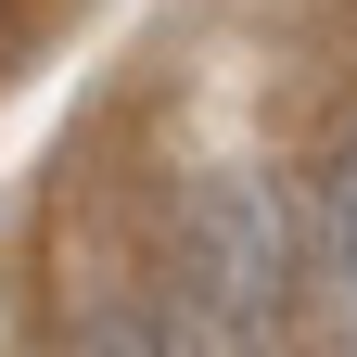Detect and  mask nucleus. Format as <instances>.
<instances>
[{"instance_id": "f257e3e1", "label": "nucleus", "mask_w": 357, "mask_h": 357, "mask_svg": "<svg viewBox=\"0 0 357 357\" xmlns=\"http://www.w3.org/2000/svg\"><path fill=\"white\" fill-rule=\"evenodd\" d=\"M281 294H294V192L255 178V166L204 178V192L178 204V243H166V319L204 357H230V344H255L281 319Z\"/></svg>"}, {"instance_id": "f03ea898", "label": "nucleus", "mask_w": 357, "mask_h": 357, "mask_svg": "<svg viewBox=\"0 0 357 357\" xmlns=\"http://www.w3.org/2000/svg\"><path fill=\"white\" fill-rule=\"evenodd\" d=\"M294 281L319 294V319L357 332V153L332 166V192H306V243H294Z\"/></svg>"}, {"instance_id": "7ed1b4c3", "label": "nucleus", "mask_w": 357, "mask_h": 357, "mask_svg": "<svg viewBox=\"0 0 357 357\" xmlns=\"http://www.w3.org/2000/svg\"><path fill=\"white\" fill-rule=\"evenodd\" d=\"M64 357H166V332H153V319H89Z\"/></svg>"}]
</instances>
